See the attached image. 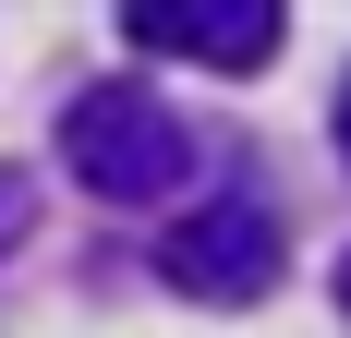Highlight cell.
<instances>
[{"label":"cell","mask_w":351,"mask_h":338,"mask_svg":"<svg viewBox=\"0 0 351 338\" xmlns=\"http://www.w3.org/2000/svg\"><path fill=\"white\" fill-rule=\"evenodd\" d=\"M61 157H73V181L97 205H158V194H182L194 181V157H206V133L182 121L158 85H85V97L61 109Z\"/></svg>","instance_id":"cell-1"},{"label":"cell","mask_w":351,"mask_h":338,"mask_svg":"<svg viewBox=\"0 0 351 338\" xmlns=\"http://www.w3.org/2000/svg\"><path fill=\"white\" fill-rule=\"evenodd\" d=\"M158 278L182 302H254V290H279V218H267V194L182 205L170 242H158Z\"/></svg>","instance_id":"cell-2"},{"label":"cell","mask_w":351,"mask_h":338,"mask_svg":"<svg viewBox=\"0 0 351 338\" xmlns=\"http://www.w3.org/2000/svg\"><path fill=\"white\" fill-rule=\"evenodd\" d=\"M121 36L170 49V61H206V73H254V61H279L291 25H279V0H134Z\"/></svg>","instance_id":"cell-3"},{"label":"cell","mask_w":351,"mask_h":338,"mask_svg":"<svg viewBox=\"0 0 351 338\" xmlns=\"http://www.w3.org/2000/svg\"><path fill=\"white\" fill-rule=\"evenodd\" d=\"M25 230H36V181H25V169H0V254H12Z\"/></svg>","instance_id":"cell-4"},{"label":"cell","mask_w":351,"mask_h":338,"mask_svg":"<svg viewBox=\"0 0 351 338\" xmlns=\"http://www.w3.org/2000/svg\"><path fill=\"white\" fill-rule=\"evenodd\" d=\"M339 157H351V85H339Z\"/></svg>","instance_id":"cell-5"},{"label":"cell","mask_w":351,"mask_h":338,"mask_svg":"<svg viewBox=\"0 0 351 338\" xmlns=\"http://www.w3.org/2000/svg\"><path fill=\"white\" fill-rule=\"evenodd\" d=\"M339 314H351V254H339Z\"/></svg>","instance_id":"cell-6"}]
</instances>
